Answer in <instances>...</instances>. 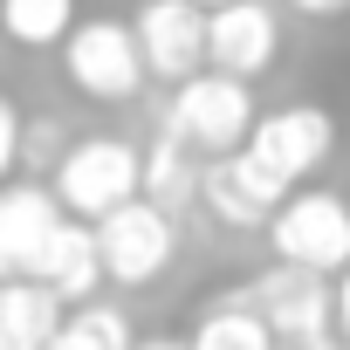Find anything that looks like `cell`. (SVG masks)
<instances>
[{
	"label": "cell",
	"mask_w": 350,
	"mask_h": 350,
	"mask_svg": "<svg viewBox=\"0 0 350 350\" xmlns=\"http://www.w3.org/2000/svg\"><path fill=\"white\" fill-rule=\"evenodd\" d=\"M14 165H21V110H14V96H0V186H8Z\"/></svg>",
	"instance_id": "ac0fdd59"
},
{
	"label": "cell",
	"mask_w": 350,
	"mask_h": 350,
	"mask_svg": "<svg viewBox=\"0 0 350 350\" xmlns=\"http://www.w3.org/2000/svg\"><path fill=\"white\" fill-rule=\"evenodd\" d=\"M137 179H144V165H137V144L124 137H83L55 158V206L76 213L83 227H96L103 213L131 206L137 200Z\"/></svg>",
	"instance_id": "7a4b0ae2"
},
{
	"label": "cell",
	"mask_w": 350,
	"mask_h": 350,
	"mask_svg": "<svg viewBox=\"0 0 350 350\" xmlns=\"http://www.w3.org/2000/svg\"><path fill=\"white\" fill-rule=\"evenodd\" d=\"M329 144H336L329 110H316V103H288V110H275V117H254V131H247L241 151H247L261 172H275L282 186H295V179H309V172L329 158Z\"/></svg>",
	"instance_id": "ba28073f"
},
{
	"label": "cell",
	"mask_w": 350,
	"mask_h": 350,
	"mask_svg": "<svg viewBox=\"0 0 350 350\" xmlns=\"http://www.w3.org/2000/svg\"><path fill=\"white\" fill-rule=\"evenodd\" d=\"M241 302L268 323L275 350H295V343H329V282H323V275H309V268L275 261V268H261V275L241 288Z\"/></svg>",
	"instance_id": "277c9868"
},
{
	"label": "cell",
	"mask_w": 350,
	"mask_h": 350,
	"mask_svg": "<svg viewBox=\"0 0 350 350\" xmlns=\"http://www.w3.org/2000/svg\"><path fill=\"white\" fill-rule=\"evenodd\" d=\"M0 28L21 49H55L76 28V0H0Z\"/></svg>",
	"instance_id": "2e32d148"
},
{
	"label": "cell",
	"mask_w": 350,
	"mask_h": 350,
	"mask_svg": "<svg viewBox=\"0 0 350 350\" xmlns=\"http://www.w3.org/2000/svg\"><path fill=\"white\" fill-rule=\"evenodd\" d=\"M28 282H42L55 302H90L96 288H103V254H96V227H83V220H62L55 234H49V247H42V261H35V275Z\"/></svg>",
	"instance_id": "7c38bea8"
},
{
	"label": "cell",
	"mask_w": 350,
	"mask_h": 350,
	"mask_svg": "<svg viewBox=\"0 0 350 350\" xmlns=\"http://www.w3.org/2000/svg\"><path fill=\"white\" fill-rule=\"evenodd\" d=\"M295 350H336V343H295Z\"/></svg>",
	"instance_id": "603a6c76"
},
{
	"label": "cell",
	"mask_w": 350,
	"mask_h": 350,
	"mask_svg": "<svg viewBox=\"0 0 350 350\" xmlns=\"http://www.w3.org/2000/svg\"><path fill=\"white\" fill-rule=\"evenodd\" d=\"M288 8H302V14H316V21H329V14H343L350 0H288Z\"/></svg>",
	"instance_id": "ffe728a7"
},
{
	"label": "cell",
	"mask_w": 350,
	"mask_h": 350,
	"mask_svg": "<svg viewBox=\"0 0 350 350\" xmlns=\"http://www.w3.org/2000/svg\"><path fill=\"white\" fill-rule=\"evenodd\" d=\"M200 200H206L227 227H268L275 206L288 200V186L275 179V172H261L247 151H227V158H213V165L200 172Z\"/></svg>",
	"instance_id": "30bf717a"
},
{
	"label": "cell",
	"mask_w": 350,
	"mask_h": 350,
	"mask_svg": "<svg viewBox=\"0 0 350 350\" xmlns=\"http://www.w3.org/2000/svg\"><path fill=\"white\" fill-rule=\"evenodd\" d=\"M62 69L96 103H131L144 90V55H137L131 21H76L62 42Z\"/></svg>",
	"instance_id": "5b68a950"
},
{
	"label": "cell",
	"mask_w": 350,
	"mask_h": 350,
	"mask_svg": "<svg viewBox=\"0 0 350 350\" xmlns=\"http://www.w3.org/2000/svg\"><path fill=\"white\" fill-rule=\"evenodd\" d=\"M49 350H131V316L110 302H83L76 316H62Z\"/></svg>",
	"instance_id": "e0dca14e"
},
{
	"label": "cell",
	"mask_w": 350,
	"mask_h": 350,
	"mask_svg": "<svg viewBox=\"0 0 350 350\" xmlns=\"http://www.w3.org/2000/svg\"><path fill=\"white\" fill-rule=\"evenodd\" d=\"M186 350H275V336H268V323H261L241 295H227V302H213V309L193 323Z\"/></svg>",
	"instance_id": "9a60e30c"
},
{
	"label": "cell",
	"mask_w": 350,
	"mask_h": 350,
	"mask_svg": "<svg viewBox=\"0 0 350 350\" xmlns=\"http://www.w3.org/2000/svg\"><path fill=\"white\" fill-rule=\"evenodd\" d=\"M62 329V302L42 282H0V350H49Z\"/></svg>",
	"instance_id": "5bb4252c"
},
{
	"label": "cell",
	"mask_w": 350,
	"mask_h": 350,
	"mask_svg": "<svg viewBox=\"0 0 350 350\" xmlns=\"http://www.w3.org/2000/svg\"><path fill=\"white\" fill-rule=\"evenodd\" d=\"M96 254H103V282L144 288L151 275H165L172 254H179V220L158 213L151 200H131V206L96 220Z\"/></svg>",
	"instance_id": "8992f818"
},
{
	"label": "cell",
	"mask_w": 350,
	"mask_h": 350,
	"mask_svg": "<svg viewBox=\"0 0 350 350\" xmlns=\"http://www.w3.org/2000/svg\"><path fill=\"white\" fill-rule=\"evenodd\" d=\"M268 241H275V261L288 268H309V275H343L350 268V200L336 193H288L268 220Z\"/></svg>",
	"instance_id": "3957f363"
},
{
	"label": "cell",
	"mask_w": 350,
	"mask_h": 350,
	"mask_svg": "<svg viewBox=\"0 0 350 350\" xmlns=\"http://www.w3.org/2000/svg\"><path fill=\"white\" fill-rule=\"evenodd\" d=\"M131 35H137L144 76H158L172 90L206 69V8H193V0H144Z\"/></svg>",
	"instance_id": "52a82bcc"
},
{
	"label": "cell",
	"mask_w": 350,
	"mask_h": 350,
	"mask_svg": "<svg viewBox=\"0 0 350 350\" xmlns=\"http://www.w3.org/2000/svg\"><path fill=\"white\" fill-rule=\"evenodd\" d=\"M55 227L62 206L49 186H0V282H28Z\"/></svg>",
	"instance_id": "8fae6325"
},
{
	"label": "cell",
	"mask_w": 350,
	"mask_h": 350,
	"mask_svg": "<svg viewBox=\"0 0 350 350\" xmlns=\"http://www.w3.org/2000/svg\"><path fill=\"white\" fill-rule=\"evenodd\" d=\"M131 350H186V343H172V336H151V343H131Z\"/></svg>",
	"instance_id": "44dd1931"
},
{
	"label": "cell",
	"mask_w": 350,
	"mask_h": 350,
	"mask_svg": "<svg viewBox=\"0 0 350 350\" xmlns=\"http://www.w3.org/2000/svg\"><path fill=\"white\" fill-rule=\"evenodd\" d=\"M329 316H336V329L350 336V268L336 275V302H329Z\"/></svg>",
	"instance_id": "d6986e66"
},
{
	"label": "cell",
	"mask_w": 350,
	"mask_h": 350,
	"mask_svg": "<svg viewBox=\"0 0 350 350\" xmlns=\"http://www.w3.org/2000/svg\"><path fill=\"white\" fill-rule=\"evenodd\" d=\"M165 131L179 137L186 151H206V158H227L247 144L254 131V90L241 76H220V69H200L193 83L172 90V110H165Z\"/></svg>",
	"instance_id": "6da1fadb"
},
{
	"label": "cell",
	"mask_w": 350,
	"mask_h": 350,
	"mask_svg": "<svg viewBox=\"0 0 350 350\" xmlns=\"http://www.w3.org/2000/svg\"><path fill=\"white\" fill-rule=\"evenodd\" d=\"M137 165H144V179H137V200H151L158 213H172V220H179L193 200H200V172L206 165H193V151L179 144V137H151L144 151H137Z\"/></svg>",
	"instance_id": "4fadbf2b"
},
{
	"label": "cell",
	"mask_w": 350,
	"mask_h": 350,
	"mask_svg": "<svg viewBox=\"0 0 350 350\" xmlns=\"http://www.w3.org/2000/svg\"><path fill=\"white\" fill-rule=\"evenodd\" d=\"M275 49H282L275 0H227L206 14V69L254 83L261 69H275Z\"/></svg>",
	"instance_id": "9c48e42d"
},
{
	"label": "cell",
	"mask_w": 350,
	"mask_h": 350,
	"mask_svg": "<svg viewBox=\"0 0 350 350\" xmlns=\"http://www.w3.org/2000/svg\"><path fill=\"white\" fill-rule=\"evenodd\" d=\"M193 8H206V14H213V8H227V0H193Z\"/></svg>",
	"instance_id": "7402d4cb"
}]
</instances>
